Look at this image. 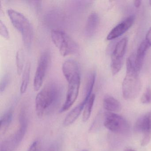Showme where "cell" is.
<instances>
[{
  "mask_svg": "<svg viewBox=\"0 0 151 151\" xmlns=\"http://www.w3.org/2000/svg\"><path fill=\"white\" fill-rule=\"evenodd\" d=\"M31 63L29 62H27L25 64V67L23 72L22 83L20 87V92L23 94L26 92L28 88L30 74Z\"/></svg>",
  "mask_w": 151,
  "mask_h": 151,
  "instance_id": "cell-18",
  "label": "cell"
},
{
  "mask_svg": "<svg viewBox=\"0 0 151 151\" xmlns=\"http://www.w3.org/2000/svg\"><path fill=\"white\" fill-rule=\"evenodd\" d=\"M95 79H96V74L95 72H91L89 75L86 84L85 88L84 98L83 101L86 104L88 100L92 95V92L95 83Z\"/></svg>",
  "mask_w": 151,
  "mask_h": 151,
  "instance_id": "cell-17",
  "label": "cell"
},
{
  "mask_svg": "<svg viewBox=\"0 0 151 151\" xmlns=\"http://www.w3.org/2000/svg\"><path fill=\"white\" fill-rule=\"evenodd\" d=\"M88 151V150H82V151Z\"/></svg>",
  "mask_w": 151,
  "mask_h": 151,
  "instance_id": "cell-31",
  "label": "cell"
},
{
  "mask_svg": "<svg viewBox=\"0 0 151 151\" xmlns=\"http://www.w3.org/2000/svg\"><path fill=\"white\" fill-rule=\"evenodd\" d=\"M124 151H136L134 149L131 148H125L124 149Z\"/></svg>",
  "mask_w": 151,
  "mask_h": 151,
  "instance_id": "cell-29",
  "label": "cell"
},
{
  "mask_svg": "<svg viewBox=\"0 0 151 151\" xmlns=\"http://www.w3.org/2000/svg\"><path fill=\"white\" fill-rule=\"evenodd\" d=\"M8 14L12 24L22 35L24 46L29 48L33 38V29L31 24L23 14L12 9L7 10Z\"/></svg>",
  "mask_w": 151,
  "mask_h": 151,
  "instance_id": "cell-3",
  "label": "cell"
},
{
  "mask_svg": "<svg viewBox=\"0 0 151 151\" xmlns=\"http://www.w3.org/2000/svg\"><path fill=\"white\" fill-rule=\"evenodd\" d=\"M85 105L86 103L83 101L80 104L73 109L65 117L63 121V125L68 126L72 124L78 118Z\"/></svg>",
  "mask_w": 151,
  "mask_h": 151,
  "instance_id": "cell-16",
  "label": "cell"
},
{
  "mask_svg": "<svg viewBox=\"0 0 151 151\" xmlns=\"http://www.w3.org/2000/svg\"><path fill=\"white\" fill-rule=\"evenodd\" d=\"M13 117V113L11 110L7 112L1 119L0 134L4 135L6 132L11 124Z\"/></svg>",
  "mask_w": 151,
  "mask_h": 151,
  "instance_id": "cell-19",
  "label": "cell"
},
{
  "mask_svg": "<svg viewBox=\"0 0 151 151\" xmlns=\"http://www.w3.org/2000/svg\"><path fill=\"white\" fill-rule=\"evenodd\" d=\"M81 77L77 76L70 80L68 83V91L66 95V100L60 112H63L70 108L77 99L80 86Z\"/></svg>",
  "mask_w": 151,
  "mask_h": 151,
  "instance_id": "cell-9",
  "label": "cell"
},
{
  "mask_svg": "<svg viewBox=\"0 0 151 151\" xmlns=\"http://www.w3.org/2000/svg\"><path fill=\"white\" fill-rule=\"evenodd\" d=\"M48 151H57V149H56V147H51Z\"/></svg>",
  "mask_w": 151,
  "mask_h": 151,
  "instance_id": "cell-28",
  "label": "cell"
},
{
  "mask_svg": "<svg viewBox=\"0 0 151 151\" xmlns=\"http://www.w3.org/2000/svg\"><path fill=\"white\" fill-rule=\"evenodd\" d=\"M104 125L110 131L118 134H125L130 129L129 124L125 118L107 111L104 114Z\"/></svg>",
  "mask_w": 151,
  "mask_h": 151,
  "instance_id": "cell-5",
  "label": "cell"
},
{
  "mask_svg": "<svg viewBox=\"0 0 151 151\" xmlns=\"http://www.w3.org/2000/svg\"><path fill=\"white\" fill-rule=\"evenodd\" d=\"M50 58V54L47 51L42 53L40 57L33 81L35 91H39L42 86L49 66Z\"/></svg>",
  "mask_w": 151,
  "mask_h": 151,
  "instance_id": "cell-8",
  "label": "cell"
},
{
  "mask_svg": "<svg viewBox=\"0 0 151 151\" xmlns=\"http://www.w3.org/2000/svg\"><path fill=\"white\" fill-rule=\"evenodd\" d=\"M99 24V18L98 14L91 13L88 17L85 28V34L89 37L95 34Z\"/></svg>",
  "mask_w": 151,
  "mask_h": 151,
  "instance_id": "cell-13",
  "label": "cell"
},
{
  "mask_svg": "<svg viewBox=\"0 0 151 151\" xmlns=\"http://www.w3.org/2000/svg\"><path fill=\"white\" fill-rule=\"evenodd\" d=\"M62 71L68 82L80 75V66L75 60H68L64 62L62 65Z\"/></svg>",
  "mask_w": 151,
  "mask_h": 151,
  "instance_id": "cell-12",
  "label": "cell"
},
{
  "mask_svg": "<svg viewBox=\"0 0 151 151\" xmlns=\"http://www.w3.org/2000/svg\"><path fill=\"white\" fill-rule=\"evenodd\" d=\"M140 101L144 104H148L151 103V89L147 87L141 96Z\"/></svg>",
  "mask_w": 151,
  "mask_h": 151,
  "instance_id": "cell-22",
  "label": "cell"
},
{
  "mask_svg": "<svg viewBox=\"0 0 151 151\" xmlns=\"http://www.w3.org/2000/svg\"><path fill=\"white\" fill-rule=\"evenodd\" d=\"M103 105L104 108L107 112L117 113L120 112L122 110L121 103L117 99L109 95L104 98Z\"/></svg>",
  "mask_w": 151,
  "mask_h": 151,
  "instance_id": "cell-15",
  "label": "cell"
},
{
  "mask_svg": "<svg viewBox=\"0 0 151 151\" xmlns=\"http://www.w3.org/2000/svg\"><path fill=\"white\" fill-rule=\"evenodd\" d=\"M0 33L1 35L6 39H8L9 38V32L8 30L4 23L2 21H0Z\"/></svg>",
  "mask_w": 151,
  "mask_h": 151,
  "instance_id": "cell-23",
  "label": "cell"
},
{
  "mask_svg": "<svg viewBox=\"0 0 151 151\" xmlns=\"http://www.w3.org/2000/svg\"><path fill=\"white\" fill-rule=\"evenodd\" d=\"M141 89V82L135 66V55L132 54L126 61V74L122 84L123 96L127 100L134 99Z\"/></svg>",
  "mask_w": 151,
  "mask_h": 151,
  "instance_id": "cell-2",
  "label": "cell"
},
{
  "mask_svg": "<svg viewBox=\"0 0 151 151\" xmlns=\"http://www.w3.org/2000/svg\"><path fill=\"white\" fill-rule=\"evenodd\" d=\"M150 47L145 40L140 44L138 48L137 54L135 56V66L138 72L140 71L143 67L147 52Z\"/></svg>",
  "mask_w": 151,
  "mask_h": 151,
  "instance_id": "cell-14",
  "label": "cell"
},
{
  "mask_svg": "<svg viewBox=\"0 0 151 151\" xmlns=\"http://www.w3.org/2000/svg\"><path fill=\"white\" fill-rule=\"evenodd\" d=\"M128 42V39L123 38L116 44L112 53L111 70L113 76L116 75L122 69Z\"/></svg>",
  "mask_w": 151,
  "mask_h": 151,
  "instance_id": "cell-6",
  "label": "cell"
},
{
  "mask_svg": "<svg viewBox=\"0 0 151 151\" xmlns=\"http://www.w3.org/2000/svg\"><path fill=\"white\" fill-rule=\"evenodd\" d=\"M95 99V94H92L86 104L83 116V121L84 122H87L91 116Z\"/></svg>",
  "mask_w": 151,
  "mask_h": 151,
  "instance_id": "cell-20",
  "label": "cell"
},
{
  "mask_svg": "<svg viewBox=\"0 0 151 151\" xmlns=\"http://www.w3.org/2000/svg\"><path fill=\"white\" fill-rule=\"evenodd\" d=\"M51 38L62 56L73 54L78 50L77 43L63 31L53 29L51 32Z\"/></svg>",
  "mask_w": 151,
  "mask_h": 151,
  "instance_id": "cell-4",
  "label": "cell"
},
{
  "mask_svg": "<svg viewBox=\"0 0 151 151\" xmlns=\"http://www.w3.org/2000/svg\"><path fill=\"white\" fill-rule=\"evenodd\" d=\"M135 133H142L140 145L145 147L148 145L151 138V112H148L140 116L134 124Z\"/></svg>",
  "mask_w": 151,
  "mask_h": 151,
  "instance_id": "cell-7",
  "label": "cell"
},
{
  "mask_svg": "<svg viewBox=\"0 0 151 151\" xmlns=\"http://www.w3.org/2000/svg\"><path fill=\"white\" fill-rule=\"evenodd\" d=\"M61 91L55 83L46 85L36 98V110L39 117H42L54 111L60 101Z\"/></svg>",
  "mask_w": 151,
  "mask_h": 151,
  "instance_id": "cell-1",
  "label": "cell"
},
{
  "mask_svg": "<svg viewBox=\"0 0 151 151\" xmlns=\"http://www.w3.org/2000/svg\"><path fill=\"white\" fill-rule=\"evenodd\" d=\"M147 42V44L151 46V27L148 30L146 35L145 40Z\"/></svg>",
  "mask_w": 151,
  "mask_h": 151,
  "instance_id": "cell-26",
  "label": "cell"
},
{
  "mask_svg": "<svg viewBox=\"0 0 151 151\" xmlns=\"http://www.w3.org/2000/svg\"><path fill=\"white\" fill-rule=\"evenodd\" d=\"M25 133L20 130L1 142L0 151H16Z\"/></svg>",
  "mask_w": 151,
  "mask_h": 151,
  "instance_id": "cell-10",
  "label": "cell"
},
{
  "mask_svg": "<svg viewBox=\"0 0 151 151\" xmlns=\"http://www.w3.org/2000/svg\"><path fill=\"white\" fill-rule=\"evenodd\" d=\"M16 64L17 70L18 75H21L23 70L24 66V55L22 50L17 51L16 56Z\"/></svg>",
  "mask_w": 151,
  "mask_h": 151,
  "instance_id": "cell-21",
  "label": "cell"
},
{
  "mask_svg": "<svg viewBox=\"0 0 151 151\" xmlns=\"http://www.w3.org/2000/svg\"><path fill=\"white\" fill-rule=\"evenodd\" d=\"M142 1L140 0H135L133 1L134 6L136 8H139L140 6Z\"/></svg>",
  "mask_w": 151,
  "mask_h": 151,
  "instance_id": "cell-27",
  "label": "cell"
},
{
  "mask_svg": "<svg viewBox=\"0 0 151 151\" xmlns=\"http://www.w3.org/2000/svg\"><path fill=\"white\" fill-rule=\"evenodd\" d=\"M9 76L8 74L4 75V77L2 78L1 82V85H0V91L2 93L4 91V90L6 89L9 82Z\"/></svg>",
  "mask_w": 151,
  "mask_h": 151,
  "instance_id": "cell-24",
  "label": "cell"
},
{
  "mask_svg": "<svg viewBox=\"0 0 151 151\" xmlns=\"http://www.w3.org/2000/svg\"><path fill=\"white\" fill-rule=\"evenodd\" d=\"M135 19V17L134 15L128 17L109 32L107 37V40H112L122 36L132 27Z\"/></svg>",
  "mask_w": 151,
  "mask_h": 151,
  "instance_id": "cell-11",
  "label": "cell"
},
{
  "mask_svg": "<svg viewBox=\"0 0 151 151\" xmlns=\"http://www.w3.org/2000/svg\"><path fill=\"white\" fill-rule=\"evenodd\" d=\"M40 142L38 140H36L32 144L28 151H40Z\"/></svg>",
  "mask_w": 151,
  "mask_h": 151,
  "instance_id": "cell-25",
  "label": "cell"
},
{
  "mask_svg": "<svg viewBox=\"0 0 151 151\" xmlns=\"http://www.w3.org/2000/svg\"><path fill=\"white\" fill-rule=\"evenodd\" d=\"M149 5H150V6H151V0H150V1H149Z\"/></svg>",
  "mask_w": 151,
  "mask_h": 151,
  "instance_id": "cell-30",
  "label": "cell"
}]
</instances>
